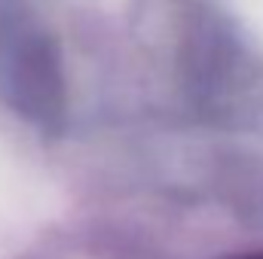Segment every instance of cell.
Masks as SVG:
<instances>
[{"label":"cell","mask_w":263,"mask_h":259,"mask_svg":"<svg viewBox=\"0 0 263 259\" xmlns=\"http://www.w3.org/2000/svg\"><path fill=\"white\" fill-rule=\"evenodd\" d=\"M223 259H263V253H239V256H223Z\"/></svg>","instance_id":"1"}]
</instances>
